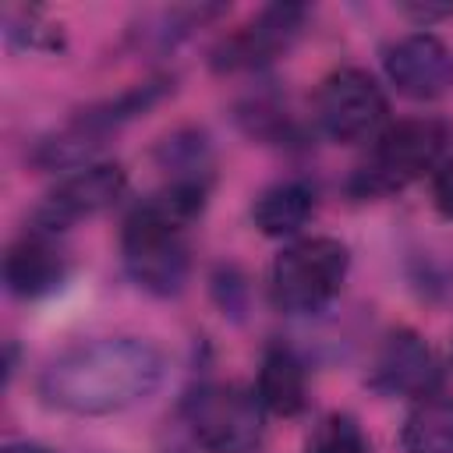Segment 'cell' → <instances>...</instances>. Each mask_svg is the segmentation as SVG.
Segmentation results:
<instances>
[{"label": "cell", "instance_id": "6da1fadb", "mask_svg": "<svg viewBox=\"0 0 453 453\" xmlns=\"http://www.w3.org/2000/svg\"><path fill=\"white\" fill-rule=\"evenodd\" d=\"M166 375V357L138 336H106L57 354L39 375V396L67 414L99 418L149 400Z\"/></svg>", "mask_w": 453, "mask_h": 453}, {"label": "cell", "instance_id": "7a4b0ae2", "mask_svg": "<svg viewBox=\"0 0 453 453\" xmlns=\"http://www.w3.org/2000/svg\"><path fill=\"white\" fill-rule=\"evenodd\" d=\"M205 195L209 188L202 184L170 180L124 219V234H120L124 265L142 290L170 297L184 287L191 269L184 226L202 212Z\"/></svg>", "mask_w": 453, "mask_h": 453}, {"label": "cell", "instance_id": "3957f363", "mask_svg": "<svg viewBox=\"0 0 453 453\" xmlns=\"http://www.w3.org/2000/svg\"><path fill=\"white\" fill-rule=\"evenodd\" d=\"M449 142H453V127L446 120H435V117L400 120L379 134L375 149L350 177V191L361 198H382V195L403 191L428 170L442 166Z\"/></svg>", "mask_w": 453, "mask_h": 453}, {"label": "cell", "instance_id": "277c9868", "mask_svg": "<svg viewBox=\"0 0 453 453\" xmlns=\"http://www.w3.org/2000/svg\"><path fill=\"white\" fill-rule=\"evenodd\" d=\"M347 262L350 255L336 237H304L287 244L273 262V301L294 315L326 308L347 276Z\"/></svg>", "mask_w": 453, "mask_h": 453}, {"label": "cell", "instance_id": "5b68a950", "mask_svg": "<svg viewBox=\"0 0 453 453\" xmlns=\"http://www.w3.org/2000/svg\"><path fill=\"white\" fill-rule=\"evenodd\" d=\"M262 403L241 386H205L188 400V425L209 453H255L265 432Z\"/></svg>", "mask_w": 453, "mask_h": 453}, {"label": "cell", "instance_id": "8992f818", "mask_svg": "<svg viewBox=\"0 0 453 453\" xmlns=\"http://www.w3.org/2000/svg\"><path fill=\"white\" fill-rule=\"evenodd\" d=\"M315 117L333 142H361L386 120V96L368 71L340 67L319 85Z\"/></svg>", "mask_w": 453, "mask_h": 453}, {"label": "cell", "instance_id": "52a82bcc", "mask_svg": "<svg viewBox=\"0 0 453 453\" xmlns=\"http://www.w3.org/2000/svg\"><path fill=\"white\" fill-rule=\"evenodd\" d=\"M124 188H127V173L120 163H92L42 198V205L35 209V230L42 234L67 230L71 223L110 209L124 195Z\"/></svg>", "mask_w": 453, "mask_h": 453}, {"label": "cell", "instance_id": "ba28073f", "mask_svg": "<svg viewBox=\"0 0 453 453\" xmlns=\"http://www.w3.org/2000/svg\"><path fill=\"white\" fill-rule=\"evenodd\" d=\"M308 11L301 4H273L248 25H241L234 35H226L212 50V67L216 71H244V67H262L276 60L280 53L290 50V42L301 35Z\"/></svg>", "mask_w": 453, "mask_h": 453}, {"label": "cell", "instance_id": "9c48e42d", "mask_svg": "<svg viewBox=\"0 0 453 453\" xmlns=\"http://www.w3.org/2000/svg\"><path fill=\"white\" fill-rule=\"evenodd\" d=\"M386 74L407 99H439L453 88V50L432 32L403 35L386 50Z\"/></svg>", "mask_w": 453, "mask_h": 453}, {"label": "cell", "instance_id": "30bf717a", "mask_svg": "<svg viewBox=\"0 0 453 453\" xmlns=\"http://www.w3.org/2000/svg\"><path fill=\"white\" fill-rule=\"evenodd\" d=\"M439 379H442V372H439L432 347L418 333L400 329V333L386 336L382 350L375 354L368 386L379 393H389V396H432Z\"/></svg>", "mask_w": 453, "mask_h": 453}, {"label": "cell", "instance_id": "8fae6325", "mask_svg": "<svg viewBox=\"0 0 453 453\" xmlns=\"http://www.w3.org/2000/svg\"><path fill=\"white\" fill-rule=\"evenodd\" d=\"M64 273L67 262L42 230H28L4 255V283L14 297H42L64 283Z\"/></svg>", "mask_w": 453, "mask_h": 453}, {"label": "cell", "instance_id": "7c38bea8", "mask_svg": "<svg viewBox=\"0 0 453 453\" xmlns=\"http://www.w3.org/2000/svg\"><path fill=\"white\" fill-rule=\"evenodd\" d=\"M304 393V365L297 361V354L287 347H269L258 368V403L280 418H294L308 400Z\"/></svg>", "mask_w": 453, "mask_h": 453}, {"label": "cell", "instance_id": "4fadbf2b", "mask_svg": "<svg viewBox=\"0 0 453 453\" xmlns=\"http://www.w3.org/2000/svg\"><path fill=\"white\" fill-rule=\"evenodd\" d=\"M315 212V191L301 180H283L262 191L251 205V219L265 237H290L297 234Z\"/></svg>", "mask_w": 453, "mask_h": 453}, {"label": "cell", "instance_id": "5bb4252c", "mask_svg": "<svg viewBox=\"0 0 453 453\" xmlns=\"http://www.w3.org/2000/svg\"><path fill=\"white\" fill-rule=\"evenodd\" d=\"M403 453H453V396H421L400 425Z\"/></svg>", "mask_w": 453, "mask_h": 453}, {"label": "cell", "instance_id": "9a60e30c", "mask_svg": "<svg viewBox=\"0 0 453 453\" xmlns=\"http://www.w3.org/2000/svg\"><path fill=\"white\" fill-rule=\"evenodd\" d=\"M156 159L170 173L173 184H202V188H209L212 152H209V142H205L202 131H177V134H170L159 145Z\"/></svg>", "mask_w": 453, "mask_h": 453}, {"label": "cell", "instance_id": "2e32d148", "mask_svg": "<svg viewBox=\"0 0 453 453\" xmlns=\"http://www.w3.org/2000/svg\"><path fill=\"white\" fill-rule=\"evenodd\" d=\"M308 453H372V449L350 414H329L315 425L308 439Z\"/></svg>", "mask_w": 453, "mask_h": 453}, {"label": "cell", "instance_id": "e0dca14e", "mask_svg": "<svg viewBox=\"0 0 453 453\" xmlns=\"http://www.w3.org/2000/svg\"><path fill=\"white\" fill-rule=\"evenodd\" d=\"M7 35L28 50H57L60 46V28L42 21L39 11H21V21L11 14L7 18Z\"/></svg>", "mask_w": 453, "mask_h": 453}, {"label": "cell", "instance_id": "ac0fdd59", "mask_svg": "<svg viewBox=\"0 0 453 453\" xmlns=\"http://www.w3.org/2000/svg\"><path fill=\"white\" fill-rule=\"evenodd\" d=\"M432 202H435V209L446 219H453V159H442V166L435 170V177H432Z\"/></svg>", "mask_w": 453, "mask_h": 453}, {"label": "cell", "instance_id": "d6986e66", "mask_svg": "<svg viewBox=\"0 0 453 453\" xmlns=\"http://www.w3.org/2000/svg\"><path fill=\"white\" fill-rule=\"evenodd\" d=\"M400 14H407L418 25H432V21L453 18V4H400Z\"/></svg>", "mask_w": 453, "mask_h": 453}, {"label": "cell", "instance_id": "ffe728a7", "mask_svg": "<svg viewBox=\"0 0 453 453\" xmlns=\"http://www.w3.org/2000/svg\"><path fill=\"white\" fill-rule=\"evenodd\" d=\"M4 453H53V449H46L39 442H7Z\"/></svg>", "mask_w": 453, "mask_h": 453}]
</instances>
